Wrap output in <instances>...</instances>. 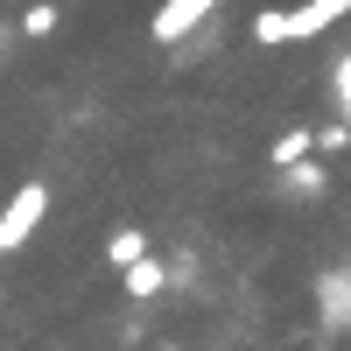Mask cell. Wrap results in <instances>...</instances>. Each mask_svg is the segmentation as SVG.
Returning a JSON list of instances; mask_svg holds the SVG:
<instances>
[{"instance_id": "ba28073f", "label": "cell", "mask_w": 351, "mask_h": 351, "mask_svg": "<svg viewBox=\"0 0 351 351\" xmlns=\"http://www.w3.org/2000/svg\"><path fill=\"white\" fill-rule=\"evenodd\" d=\"M330 99H337V120L351 127V49H344L337 64H330Z\"/></svg>"}, {"instance_id": "5b68a950", "label": "cell", "mask_w": 351, "mask_h": 351, "mask_svg": "<svg viewBox=\"0 0 351 351\" xmlns=\"http://www.w3.org/2000/svg\"><path fill=\"white\" fill-rule=\"evenodd\" d=\"M155 246H148V232H141V225H120V232H106V267L112 274H127L134 267V260H148Z\"/></svg>"}, {"instance_id": "8fae6325", "label": "cell", "mask_w": 351, "mask_h": 351, "mask_svg": "<svg viewBox=\"0 0 351 351\" xmlns=\"http://www.w3.org/2000/svg\"><path fill=\"white\" fill-rule=\"evenodd\" d=\"M295 190L316 197V190H324V169H316V162H295Z\"/></svg>"}, {"instance_id": "7a4b0ae2", "label": "cell", "mask_w": 351, "mask_h": 351, "mask_svg": "<svg viewBox=\"0 0 351 351\" xmlns=\"http://www.w3.org/2000/svg\"><path fill=\"white\" fill-rule=\"evenodd\" d=\"M43 218H49V183H21L8 204H0V260L8 253H21L28 239L43 232Z\"/></svg>"}, {"instance_id": "9c48e42d", "label": "cell", "mask_w": 351, "mask_h": 351, "mask_svg": "<svg viewBox=\"0 0 351 351\" xmlns=\"http://www.w3.org/2000/svg\"><path fill=\"white\" fill-rule=\"evenodd\" d=\"M21 36H36V43H43V36H56V0H36V8L21 14Z\"/></svg>"}, {"instance_id": "6da1fadb", "label": "cell", "mask_w": 351, "mask_h": 351, "mask_svg": "<svg viewBox=\"0 0 351 351\" xmlns=\"http://www.w3.org/2000/svg\"><path fill=\"white\" fill-rule=\"evenodd\" d=\"M324 28H351V0H302V8H267V14H253V43H260V49L316 43Z\"/></svg>"}, {"instance_id": "8992f818", "label": "cell", "mask_w": 351, "mask_h": 351, "mask_svg": "<svg viewBox=\"0 0 351 351\" xmlns=\"http://www.w3.org/2000/svg\"><path fill=\"white\" fill-rule=\"evenodd\" d=\"M267 155H274V169H295V162H309V155H316V127H281Z\"/></svg>"}, {"instance_id": "277c9868", "label": "cell", "mask_w": 351, "mask_h": 351, "mask_svg": "<svg viewBox=\"0 0 351 351\" xmlns=\"http://www.w3.org/2000/svg\"><path fill=\"white\" fill-rule=\"evenodd\" d=\"M120 288H127L134 302H155V295H169V260H155V253H148V260H134V267L120 274Z\"/></svg>"}, {"instance_id": "52a82bcc", "label": "cell", "mask_w": 351, "mask_h": 351, "mask_svg": "<svg viewBox=\"0 0 351 351\" xmlns=\"http://www.w3.org/2000/svg\"><path fill=\"white\" fill-rule=\"evenodd\" d=\"M324 324H351V274H324Z\"/></svg>"}, {"instance_id": "3957f363", "label": "cell", "mask_w": 351, "mask_h": 351, "mask_svg": "<svg viewBox=\"0 0 351 351\" xmlns=\"http://www.w3.org/2000/svg\"><path fill=\"white\" fill-rule=\"evenodd\" d=\"M211 8H218V0H162L148 28H155V43H183V36H190V28L211 14Z\"/></svg>"}, {"instance_id": "30bf717a", "label": "cell", "mask_w": 351, "mask_h": 351, "mask_svg": "<svg viewBox=\"0 0 351 351\" xmlns=\"http://www.w3.org/2000/svg\"><path fill=\"white\" fill-rule=\"evenodd\" d=\"M344 148H351V127H344V120L316 127V155H344Z\"/></svg>"}]
</instances>
